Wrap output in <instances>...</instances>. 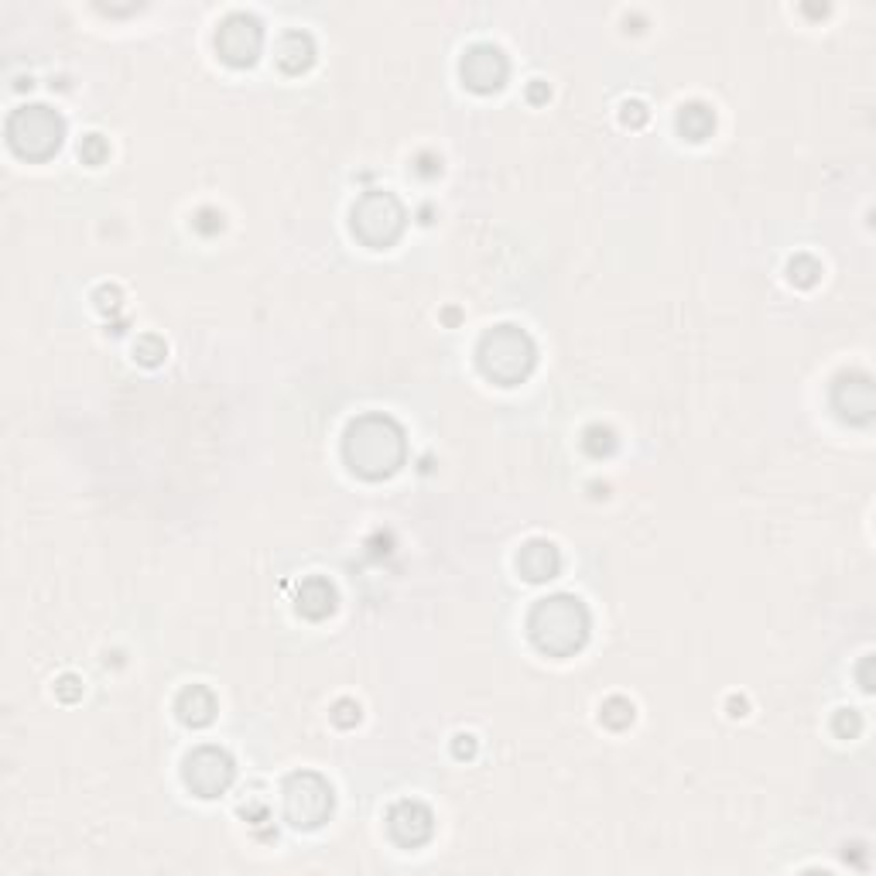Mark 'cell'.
<instances>
[{"mask_svg": "<svg viewBox=\"0 0 876 876\" xmlns=\"http://www.w3.org/2000/svg\"><path fill=\"white\" fill-rule=\"evenodd\" d=\"M312 62H315V42L305 31H288L278 42V66L291 72V76H302L305 69H312Z\"/></svg>", "mask_w": 876, "mask_h": 876, "instance_id": "cell-15", "label": "cell"}, {"mask_svg": "<svg viewBox=\"0 0 876 876\" xmlns=\"http://www.w3.org/2000/svg\"><path fill=\"white\" fill-rule=\"evenodd\" d=\"M534 343L524 329L497 326L480 339V370L493 384L514 387L534 370Z\"/></svg>", "mask_w": 876, "mask_h": 876, "instance_id": "cell-3", "label": "cell"}, {"mask_svg": "<svg viewBox=\"0 0 876 876\" xmlns=\"http://www.w3.org/2000/svg\"><path fill=\"white\" fill-rule=\"evenodd\" d=\"M285 811L295 829H319L332 815V788L319 774H291L285 784Z\"/></svg>", "mask_w": 876, "mask_h": 876, "instance_id": "cell-6", "label": "cell"}, {"mask_svg": "<svg viewBox=\"0 0 876 876\" xmlns=\"http://www.w3.org/2000/svg\"><path fill=\"white\" fill-rule=\"evenodd\" d=\"M527 630L541 654L572 657L589 640V610L575 596H548L531 610Z\"/></svg>", "mask_w": 876, "mask_h": 876, "instance_id": "cell-2", "label": "cell"}, {"mask_svg": "<svg viewBox=\"0 0 876 876\" xmlns=\"http://www.w3.org/2000/svg\"><path fill=\"white\" fill-rule=\"evenodd\" d=\"M623 124L630 127H644L647 124V107L640 100H630L627 107H623Z\"/></svg>", "mask_w": 876, "mask_h": 876, "instance_id": "cell-24", "label": "cell"}, {"mask_svg": "<svg viewBox=\"0 0 876 876\" xmlns=\"http://www.w3.org/2000/svg\"><path fill=\"white\" fill-rule=\"evenodd\" d=\"M599 719H603V726H610V729H627L630 723H634V705H630L627 699H606Z\"/></svg>", "mask_w": 876, "mask_h": 876, "instance_id": "cell-17", "label": "cell"}, {"mask_svg": "<svg viewBox=\"0 0 876 876\" xmlns=\"http://www.w3.org/2000/svg\"><path fill=\"white\" fill-rule=\"evenodd\" d=\"M859 716L856 712H839V719H835V733L839 736H856L859 733Z\"/></svg>", "mask_w": 876, "mask_h": 876, "instance_id": "cell-25", "label": "cell"}, {"mask_svg": "<svg viewBox=\"0 0 876 876\" xmlns=\"http://www.w3.org/2000/svg\"><path fill=\"white\" fill-rule=\"evenodd\" d=\"M55 692H59V699H66V702H72L76 699L79 692H83V685H79V678H72V675H66L59 681V685H55Z\"/></svg>", "mask_w": 876, "mask_h": 876, "instance_id": "cell-26", "label": "cell"}, {"mask_svg": "<svg viewBox=\"0 0 876 876\" xmlns=\"http://www.w3.org/2000/svg\"><path fill=\"white\" fill-rule=\"evenodd\" d=\"M452 750H456V757H459V760L473 757V753H476V736H469V733L456 736V746H452Z\"/></svg>", "mask_w": 876, "mask_h": 876, "instance_id": "cell-27", "label": "cell"}, {"mask_svg": "<svg viewBox=\"0 0 876 876\" xmlns=\"http://www.w3.org/2000/svg\"><path fill=\"white\" fill-rule=\"evenodd\" d=\"M175 712H178V719H182L185 726L202 729V726L213 723V716H216V699H213V692H209V688L192 685V688H185V692L178 695Z\"/></svg>", "mask_w": 876, "mask_h": 876, "instance_id": "cell-14", "label": "cell"}, {"mask_svg": "<svg viewBox=\"0 0 876 876\" xmlns=\"http://www.w3.org/2000/svg\"><path fill=\"white\" fill-rule=\"evenodd\" d=\"M107 154H110V144L103 141L100 134H89V137H83V144H79V158L86 161V165H103V161H107Z\"/></svg>", "mask_w": 876, "mask_h": 876, "instance_id": "cell-19", "label": "cell"}, {"mask_svg": "<svg viewBox=\"0 0 876 876\" xmlns=\"http://www.w3.org/2000/svg\"><path fill=\"white\" fill-rule=\"evenodd\" d=\"M343 456L363 480H384L404 462V432L387 415H363L346 428Z\"/></svg>", "mask_w": 876, "mask_h": 876, "instance_id": "cell-1", "label": "cell"}, {"mask_svg": "<svg viewBox=\"0 0 876 876\" xmlns=\"http://www.w3.org/2000/svg\"><path fill=\"white\" fill-rule=\"evenodd\" d=\"M729 709H733L729 716H746V702L743 699H733V702H729Z\"/></svg>", "mask_w": 876, "mask_h": 876, "instance_id": "cell-29", "label": "cell"}, {"mask_svg": "<svg viewBox=\"0 0 876 876\" xmlns=\"http://www.w3.org/2000/svg\"><path fill=\"white\" fill-rule=\"evenodd\" d=\"M462 83H466L473 93H493V89H500L507 83V55L500 52L497 45H473L466 55H462Z\"/></svg>", "mask_w": 876, "mask_h": 876, "instance_id": "cell-9", "label": "cell"}, {"mask_svg": "<svg viewBox=\"0 0 876 876\" xmlns=\"http://www.w3.org/2000/svg\"><path fill=\"white\" fill-rule=\"evenodd\" d=\"M545 96H548V89L541 86V83H534V86H531V100H534V103H538V100H545Z\"/></svg>", "mask_w": 876, "mask_h": 876, "instance_id": "cell-30", "label": "cell"}, {"mask_svg": "<svg viewBox=\"0 0 876 876\" xmlns=\"http://www.w3.org/2000/svg\"><path fill=\"white\" fill-rule=\"evenodd\" d=\"M558 569H562V555L551 541H527L517 555V572L524 575L527 582H548L555 579Z\"/></svg>", "mask_w": 876, "mask_h": 876, "instance_id": "cell-12", "label": "cell"}, {"mask_svg": "<svg viewBox=\"0 0 876 876\" xmlns=\"http://www.w3.org/2000/svg\"><path fill=\"white\" fill-rule=\"evenodd\" d=\"M216 48H219V59L230 62V66H254L257 55L264 48V31H261V21L254 14H230L216 31Z\"/></svg>", "mask_w": 876, "mask_h": 876, "instance_id": "cell-7", "label": "cell"}, {"mask_svg": "<svg viewBox=\"0 0 876 876\" xmlns=\"http://www.w3.org/2000/svg\"><path fill=\"white\" fill-rule=\"evenodd\" d=\"M678 131L681 137H688V141H705V137L716 131V117H712V110L705 107V103H685V107L678 110Z\"/></svg>", "mask_w": 876, "mask_h": 876, "instance_id": "cell-16", "label": "cell"}, {"mask_svg": "<svg viewBox=\"0 0 876 876\" xmlns=\"http://www.w3.org/2000/svg\"><path fill=\"white\" fill-rule=\"evenodd\" d=\"M332 610H336V589H332V582L322 579V575L305 579L302 589H298V613H302L305 620H326Z\"/></svg>", "mask_w": 876, "mask_h": 876, "instance_id": "cell-13", "label": "cell"}, {"mask_svg": "<svg viewBox=\"0 0 876 876\" xmlns=\"http://www.w3.org/2000/svg\"><path fill=\"white\" fill-rule=\"evenodd\" d=\"M818 274H822V267H818L811 257H798V261H791V281L801 288H811L818 281Z\"/></svg>", "mask_w": 876, "mask_h": 876, "instance_id": "cell-21", "label": "cell"}, {"mask_svg": "<svg viewBox=\"0 0 876 876\" xmlns=\"http://www.w3.org/2000/svg\"><path fill=\"white\" fill-rule=\"evenodd\" d=\"M185 784L196 798H219L233 784V760L219 746H199L182 770Z\"/></svg>", "mask_w": 876, "mask_h": 876, "instance_id": "cell-8", "label": "cell"}, {"mask_svg": "<svg viewBox=\"0 0 876 876\" xmlns=\"http://www.w3.org/2000/svg\"><path fill=\"white\" fill-rule=\"evenodd\" d=\"M192 223H196V230H199V233H206V237H209V233H219V230H223V216H219L216 209H199Z\"/></svg>", "mask_w": 876, "mask_h": 876, "instance_id": "cell-23", "label": "cell"}, {"mask_svg": "<svg viewBox=\"0 0 876 876\" xmlns=\"http://www.w3.org/2000/svg\"><path fill=\"white\" fill-rule=\"evenodd\" d=\"M404 206L397 202L391 192H367V196L356 199L353 206V233L360 237L367 247L384 250L397 243V237L404 233Z\"/></svg>", "mask_w": 876, "mask_h": 876, "instance_id": "cell-5", "label": "cell"}, {"mask_svg": "<svg viewBox=\"0 0 876 876\" xmlns=\"http://www.w3.org/2000/svg\"><path fill=\"white\" fill-rule=\"evenodd\" d=\"M165 353H168V346L161 343L158 336H144V339H137V346H134V356L144 363V367H154V363H161V356H165Z\"/></svg>", "mask_w": 876, "mask_h": 876, "instance_id": "cell-20", "label": "cell"}, {"mask_svg": "<svg viewBox=\"0 0 876 876\" xmlns=\"http://www.w3.org/2000/svg\"><path fill=\"white\" fill-rule=\"evenodd\" d=\"M387 832H391V839L397 842V846L418 849L432 839L435 818L421 801H397V805L391 808V815H387Z\"/></svg>", "mask_w": 876, "mask_h": 876, "instance_id": "cell-10", "label": "cell"}, {"mask_svg": "<svg viewBox=\"0 0 876 876\" xmlns=\"http://www.w3.org/2000/svg\"><path fill=\"white\" fill-rule=\"evenodd\" d=\"M332 723H336V726H343V729L356 726V723H360V705H356V702H350V699L336 702V709H332Z\"/></svg>", "mask_w": 876, "mask_h": 876, "instance_id": "cell-22", "label": "cell"}, {"mask_svg": "<svg viewBox=\"0 0 876 876\" xmlns=\"http://www.w3.org/2000/svg\"><path fill=\"white\" fill-rule=\"evenodd\" d=\"M96 298H100L103 312H107V308H110V312H117V308H120V291L117 288H100V291H96Z\"/></svg>", "mask_w": 876, "mask_h": 876, "instance_id": "cell-28", "label": "cell"}, {"mask_svg": "<svg viewBox=\"0 0 876 876\" xmlns=\"http://www.w3.org/2000/svg\"><path fill=\"white\" fill-rule=\"evenodd\" d=\"M582 445H586L589 456H610V452L616 449V435L613 428H603V425H592L586 428V438H582Z\"/></svg>", "mask_w": 876, "mask_h": 876, "instance_id": "cell-18", "label": "cell"}, {"mask_svg": "<svg viewBox=\"0 0 876 876\" xmlns=\"http://www.w3.org/2000/svg\"><path fill=\"white\" fill-rule=\"evenodd\" d=\"M62 137H66V124L52 107H18L7 117V144L14 148V154L28 161H48L55 151L62 148Z\"/></svg>", "mask_w": 876, "mask_h": 876, "instance_id": "cell-4", "label": "cell"}, {"mask_svg": "<svg viewBox=\"0 0 876 876\" xmlns=\"http://www.w3.org/2000/svg\"><path fill=\"white\" fill-rule=\"evenodd\" d=\"M835 408L849 421H870L873 415V384L870 377H842L832 394Z\"/></svg>", "mask_w": 876, "mask_h": 876, "instance_id": "cell-11", "label": "cell"}]
</instances>
